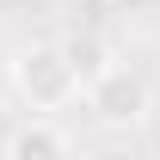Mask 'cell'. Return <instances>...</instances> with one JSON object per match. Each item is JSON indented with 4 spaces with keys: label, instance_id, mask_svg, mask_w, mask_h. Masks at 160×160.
<instances>
[{
    "label": "cell",
    "instance_id": "cell-2",
    "mask_svg": "<svg viewBox=\"0 0 160 160\" xmlns=\"http://www.w3.org/2000/svg\"><path fill=\"white\" fill-rule=\"evenodd\" d=\"M80 92H86V111L105 129H136L148 117V80L136 68H99V74L80 80Z\"/></svg>",
    "mask_w": 160,
    "mask_h": 160
},
{
    "label": "cell",
    "instance_id": "cell-1",
    "mask_svg": "<svg viewBox=\"0 0 160 160\" xmlns=\"http://www.w3.org/2000/svg\"><path fill=\"white\" fill-rule=\"evenodd\" d=\"M12 86L31 111H62L68 99H80V68L68 56V43H31L12 62Z\"/></svg>",
    "mask_w": 160,
    "mask_h": 160
},
{
    "label": "cell",
    "instance_id": "cell-3",
    "mask_svg": "<svg viewBox=\"0 0 160 160\" xmlns=\"http://www.w3.org/2000/svg\"><path fill=\"white\" fill-rule=\"evenodd\" d=\"M68 148L74 142L62 136V129H49V123H25V129L6 136V160H62Z\"/></svg>",
    "mask_w": 160,
    "mask_h": 160
}]
</instances>
